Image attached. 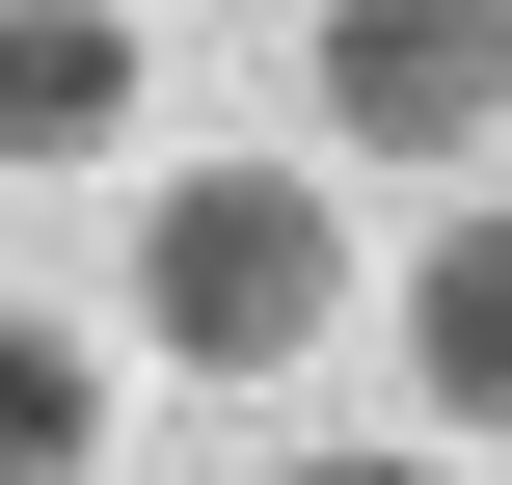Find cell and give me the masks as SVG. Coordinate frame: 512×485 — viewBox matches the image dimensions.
I'll return each mask as SVG.
<instances>
[{"mask_svg": "<svg viewBox=\"0 0 512 485\" xmlns=\"http://www.w3.org/2000/svg\"><path fill=\"white\" fill-rule=\"evenodd\" d=\"M324 324H351L324 162H162V189H135V351H162V378H297Z\"/></svg>", "mask_w": 512, "mask_h": 485, "instance_id": "obj_1", "label": "cell"}, {"mask_svg": "<svg viewBox=\"0 0 512 485\" xmlns=\"http://www.w3.org/2000/svg\"><path fill=\"white\" fill-rule=\"evenodd\" d=\"M324 135L351 162H486L512 135V0H324Z\"/></svg>", "mask_w": 512, "mask_h": 485, "instance_id": "obj_2", "label": "cell"}, {"mask_svg": "<svg viewBox=\"0 0 512 485\" xmlns=\"http://www.w3.org/2000/svg\"><path fill=\"white\" fill-rule=\"evenodd\" d=\"M405 378H432V459H512V189L405 243Z\"/></svg>", "mask_w": 512, "mask_h": 485, "instance_id": "obj_3", "label": "cell"}, {"mask_svg": "<svg viewBox=\"0 0 512 485\" xmlns=\"http://www.w3.org/2000/svg\"><path fill=\"white\" fill-rule=\"evenodd\" d=\"M135 135V0H0V162H108Z\"/></svg>", "mask_w": 512, "mask_h": 485, "instance_id": "obj_4", "label": "cell"}, {"mask_svg": "<svg viewBox=\"0 0 512 485\" xmlns=\"http://www.w3.org/2000/svg\"><path fill=\"white\" fill-rule=\"evenodd\" d=\"M0 485H108V351L54 297H0Z\"/></svg>", "mask_w": 512, "mask_h": 485, "instance_id": "obj_5", "label": "cell"}, {"mask_svg": "<svg viewBox=\"0 0 512 485\" xmlns=\"http://www.w3.org/2000/svg\"><path fill=\"white\" fill-rule=\"evenodd\" d=\"M270 485H459V459H432V432H378V459H270Z\"/></svg>", "mask_w": 512, "mask_h": 485, "instance_id": "obj_6", "label": "cell"}]
</instances>
